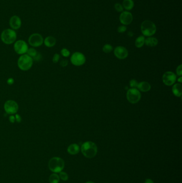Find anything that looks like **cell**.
<instances>
[{
  "instance_id": "cell-28",
  "label": "cell",
  "mask_w": 182,
  "mask_h": 183,
  "mask_svg": "<svg viewBox=\"0 0 182 183\" xmlns=\"http://www.w3.org/2000/svg\"><path fill=\"white\" fill-rule=\"evenodd\" d=\"M138 85V83L137 81H136L135 79H132L130 81V86L131 88L136 89V87H137Z\"/></svg>"
},
{
  "instance_id": "cell-39",
  "label": "cell",
  "mask_w": 182,
  "mask_h": 183,
  "mask_svg": "<svg viewBox=\"0 0 182 183\" xmlns=\"http://www.w3.org/2000/svg\"><path fill=\"white\" fill-rule=\"evenodd\" d=\"M95 183L94 182H87V183Z\"/></svg>"
},
{
  "instance_id": "cell-3",
  "label": "cell",
  "mask_w": 182,
  "mask_h": 183,
  "mask_svg": "<svg viewBox=\"0 0 182 183\" xmlns=\"http://www.w3.org/2000/svg\"><path fill=\"white\" fill-rule=\"evenodd\" d=\"M48 166L51 171L55 173H60L64 168L65 162L61 158L54 157L50 160Z\"/></svg>"
},
{
  "instance_id": "cell-33",
  "label": "cell",
  "mask_w": 182,
  "mask_h": 183,
  "mask_svg": "<svg viewBox=\"0 0 182 183\" xmlns=\"http://www.w3.org/2000/svg\"><path fill=\"white\" fill-rule=\"evenodd\" d=\"M7 83L8 85H13V84L14 83V79L12 78H9L7 80Z\"/></svg>"
},
{
  "instance_id": "cell-16",
  "label": "cell",
  "mask_w": 182,
  "mask_h": 183,
  "mask_svg": "<svg viewBox=\"0 0 182 183\" xmlns=\"http://www.w3.org/2000/svg\"><path fill=\"white\" fill-rule=\"evenodd\" d=\"M172 92L175 96L177 97H181L182 93V86L181 84H175L172 88Z\"/></svg>"
},
{
  "instance_id": "cell-30",
  "label": "cell",
  "mask_w": 182,
  "mask_h": 183,
  "mask_svg": "<svg viewBox=\"0 0 182 183\" xmlns=\"http://www.w3.org/2000/svg\"><path fill=\"white\" fill-rule=\"evenodd\" d=\"M60 59V56L58 54H55L54 55V57H53V59H52V61L54 63H57L59 60Z\"/></svg>"
},
{
  "instance_id": "cell-22",
  "label": "cell",
  "mask_w": 182,
  "mask_h": 183,
  "mask_svg": "<svg viewBox=\"0 0 182 183\" xmlns=\"http://www.w3.org/2000/svg\"><path fill=\"white\" fill-rule=\"evenodd\" d=\"M50 183H59L60 178L59 175L56 174H52L49 177Z\"/></svg>"
},
{
  "instance_id": "cell-18",
  "label": "cell",
  "mask_w": 182,
  "mask_h": 183,
  "mask_svg": "<svg viewBox=\"0 0 182 183\" xmlns=\"http://www.w3.org/2000/svg\"><path fill=\"white\" fill-rule=\"evenodd\" d=\"M80 151L79 146L76 144H73L69 145L68 148V153L71 155H76L79 153Z\"/></svg>"
},
{
  "instance_id": "cell-31",
  "label": "cell",
  "mask_w": 182,
  "mask_h": 183,
  "mask_svg": "<svg viewBox=\"0 0 182 183\" xmlns=\"http://www.w3.org/2000/svg\"><path fill=\"white\" fill-rule=\"evenodd\" d=\"M182 64L179 65L176 69L177 75L179 76H182Z\"/></svg>"
},
{
  "instance_id": "cell-17",
  "label": "cell",
  "mask_w": 182,
  "mask_h": 183,
  "mask_svg": "<svg viewBox=\"0 0 182 183\" xmlns=\"http://www.w3.org/2000/svg\"><path fill=\"white\" fill-rule=\"evenodd\" d=\"M43 43L46 47L50 48L55 46L56 43V39L54 37L48 36L44 39Z\"/></svg>"
},
{
  "instance_id": "cell-37",
  "label": "cell",
  "mask_w": 182,
  "mask_h": 183,
  "mask_svg": "<svg viewBox=\"0 0 182 183\" xmlns=\"http://www.w3.org/2000/svg\"><path fill=\"white\" fill-rule=\"evenodd\" d=\"M128 36H129V37H132V36L134 35V33H133V32H131V31H129V32H128Z\"/></svg>"
},
{
  "instance_id": "cell-4",
  "label": "cell",
  "mask_w": 182,
  "mask_h": 183,
  "mask_svg": "<svg viewBox=\"0 0 182 183\" xmlns=\"http://www.w3.org/2000/svg\"><path fill=\"white\" fill-rule=\"evenodd\" d=\"M18 66L22 71H28L32 68L33 64V59L27 54L20 56L18 60Z\"/></svg>"
},
{
  "instance_id": "cell-5",
  "label": "cell",
  "mask_w": 182,
  "mask_h": 183,
  "mask_svg": "<svg viewBox=\"0 0 182 183\" xmlns=\"http://www.w3.org/2000/svg\"><path fill=\"white\" fill-rule=\"evenodd\" d=\"M2 42L6 45H11L15 43L17 39V34L15 30L10 29L4 30L1 34Z\"/></svg>"
},
{
  "instance_id": "cell-8",
  "label": "cell",
  "mask_w": 182,
  "mask_h": 183,
  "mask_svg": "<svg viewBox=\"0 0 182 183\" xmlns=\"http://www.w3.org/2000/svg\"><path fill=\"white\" fill-rule=\"evenodd\" d=\"M14 49L17 54L22 55L27 53V51L28 49V47L25 41L19 40L15 43Z\"/></svg>"
},
{
  "instance_id": "cell-15",
  "label": "cell",
  "mask_w": 182,
  "mask_h": 183,
  "mask_svg": "<svg viewBox=\"0 0 182 183\" xmlns=\"http://www.w3.org/2000/svg\"><path fill=\"white\" fill-rule=\"evenodd\" d=\"M138 89L143 92H148L151 89V85L146 81H142L138 83L137 86Z\"/></svg>"
},
{
  "instance_id": "cell-1",
  "label": "cell",
  "mask_w": 182,
  "mask_h": 183,
  "mask_svg": "<svg viewBox=\"0 0 182 183\" xmlns=\"http://www.w3.org/2000/svg\"><path fill=\"white\" fill-rule=\"evenodd\" d=\"M81 150L85 158H91L97 153V146L92 141H86L82 145Z\"/></svg>"
},
{
  "instance_id": "cell-14",
  "label": "cell",
  "mask_w": 182,
  "mask_h": 183,
  "mask_svg": "<svg viewBox=\"0 0 182 183\" xmlns=\"http://www.w3.org/2000/svg\"><path fill=\"white\" fill-rule=\"evenodd\" d=\"M9 25L13 30H18L21 26V19L16 15H14L10 18L9 21Z\"/></svg>"
},
{
  "instance_id": "cell-20",
  "label": "cell",
  "mask_w": 182,
  "mask_h": 183,
  "mask_svg": "<svg viewBox=\"0 0 182 183\" xmlns=\"http://www.w3.org/2000/svg\"><path fill=\"white\" fill-rule=\"evenodd\" d=\"M123 8L127 10H131L134 7V2L133 0H123L122 2Z\"/></svg>"
},
{
  "instance_id": "cell-29",
  "label": "cell",
  "mask_w": 182,
  "mask_h": 183,
  "mask_svg": "<svg viewBox=\"0 0 182 183\" xmlns=\"http://www.w3.org/2000/svg\"><path fill=\"white\" fill-rule=\"evenodd\" d=\"M127 30V27L125 25L120 26L118 28V32L120 33H124Z\"/></svg>"
},
{
  "instance_id": "cell-25",
  "label": "cell",
  "mask_w": 182,
  "mask_h": 183,
  "mask_svg": "<svg viewBox=\"0 0 182 183\" xmlns=\"http://www.w3.org/2000/svg\"><path fill=\"white\" fill-rule=\"evenodd\" d=\"M114 9L118 13H122L123 10L122 5L119 3H116L114 4Z\"/></svg>"
},
{
  "instance_id": "cell-9",
  "label": "cell",
  "mask_w": 182,
  "mask_h": 183,
  "mask_svg": "<svg viewBox=\"0 0 182 183\" xmlns=\"http://www.w3.org/2000/svg\"><path fill=\"white\" fill-rule=\"evenodd\" d=\"M44 41L42 36L39 33H33L30 35L28 38V43L32 47L41 46Z\"/></svg>"
},
{
  "instance_id": "cell-32",
  "label": "cell",
  "mask_w": 182,
  "mask_h": 183,
  "mask_svg": "<svg viewBox=\"0 0 182 183\" xmlns=\"http://www.w3.org/2000/svg\"><path fill=\"white\" fill-rule=\"evenodd\" d=\"M68 61L67 60H62L61 62H60V65L62 67H66L68 65Z\"/></svg>"
},
{
  "instance_id": "cell-34",
  "label": "cell",
  "mask_w": 182,
  "mask_h": 183,
  "mask_svg": "<svg viewBox=\"0 0 182 183\" xmlns=\"http://www.w3.org/2000/svg\"><path fill=\"white\" fill-rule=\"evenodd\" d=\"M15 118H16V120L17 121V122H21V117L20 116V115H17V114L15 116Z\"/></svg>"
},
{
  "instance_id": "cell-35",
  "label": "cell",
  "mask_w": 182,
  "mask_h": 183,
  "mask_svg": "<svg viewBox=\"0 0 182 183\" xmlns=\"http://www.w3.org/2000/svg\"><path fill=\"white\" fill-rule=\"evenodd\" d=\"M9 120L11 122V123H14L16 120V118H15V116H11L10 117H9Z\"/></svg>"
},
{
  "instance_id": "cell-6",
  "label": "cell",
  "mask_w": 182,
  "mask_h": 183,
  "mask_svg": "<svg viewBox=\"0 0 182 183\" xmlns=\"http://www.w3.org/2000/svg\"><path fill=\"white\" fill-rule=\"evenodd\" d=\"M127 98L130 103L135 104L140 101L141 98V94L137 89L131 88L127 92Z\"/></svg>"
},
{
  "instance_id": "cell-26",
  "label": "cell",
  "mask_w": 182,
  "mask_h": 183,
  "mask_svg": "<svg viewBox=\"0 0 182 183\" xmlns=\"http://www.w3.org/2000/svg\"><path fill=\"white\" fill-rule=\"evenodd\" d=\"M59 176H60V178L64 181H66L68 179V174L65 172L61 171L60 172Z\"/></svg>"
},
{
  "instance_id": "cell-7",
  "label": "cell",
  "mask_w": 182,
  "mask_h": 183,
  "mask_svg": "<svg viewBox=\"0 0 182 183\" xmlns=\"http://www.w3.org/2000/svg\"><path fill=\"white\" fill-rule=\"evenodd\" d=\"M4 110L9 115L16 114L19 109V106L17 102L12 100H8L4 104Z\"/></svg>"
},
{
  "instance_id": "cell-27",
  "label": "cell",
  "mask_w": 182,
  "mask_h": 183,
  "mask_svg": "<svg viewBox=\"0 0 182 183\" xmlns=\"http://www.w3.org/2000/svg\"><path fill=\"white\" fill-rule=\"evenodd\" d=\"M60 53H61V54L65 57H68L70 55V51L66 48H63L61 50Z\"/></svg>"
},
{
  "instance_id": "cell-19",
  "label": "cell",
  "mask_w": 182,
  "mask_h": 183,
  "mask_svg": "<svg viewBox=\"0 0 182 183\" xmlns=\"http://www.w3.org/2000/svg\"><path fill=\"white\" fill-rule=\"evenodd\" d=\"M158 43V40L154 37H150L145 40V44L148 47H155Z\"/></svg>"
},
{
  "instance_id": "cell-13",
  "label": "cell",
  "mask_w": 182,
  "mask_h": 183,
  "mask_svg": "<svg viewBox=\"0 0 182 183\" xmlns=\"http://www.w3.org/2000/svg\"><path fill=\"white\" fill-rule=\"evenodd\" d=\"M114 54L118 59L120 60H123L126 59L128 57V51L125 47L118 46L115 48Z\"/></svg>"
},
{
  "instance_id": "cell-23",
  "label": "cell",
  "mask_w": 182,
  "mask_h": 183,
  "mask_svg": "<svg viewBox=\"0 0 182 183\" xmlns=\"http://www.w3.org/2000/svg\"><path fill=\"white\" fill-rule=\"evenodd\" d=\"M27 54L30 56L33 59H34L36 57V56L38 55V53L33 48H28L27 51Z\"/></svg>"
},
{
  "instance_id": "cell-38",
  "label": "cell",
  "mask_w": 182,
  "mask_h": 183,
  "mask_svg": "<svg viewBox=\"0 0 182 183\" xmlns=\"http://www.w3.org/2000/svg\"><path fill=\"white\" fill-rule=\"evenodd\" d=\"M178 83H179L180 84H181L182 83V76H180L179 78H178V80H177Z\"/></svg>"
},
{
  "instance_id": "cell-24",
  "label": "cell",
  "mask_w": 182,
  "mask_h": 183,
  "mask_svg": "<svg viewBox=\"0 0 182 183\" xmlns=\"http://www.w3.org/2000/svg\"><path fill=\"white\" fill-rule=\"evenodd\" d=\"M113 48L112 46L110 44H106L103 47V51L106 54L110 53L113 51Z\"/></svg>"
},
{
  "instance_id": "cell-2",
  "label": "cell",
  "mask_w": 182,
  "mask_h": 183,
  "mask_svg": "<svg viewBox=\"0 0 182 183\" xmlns=\"http://www.w3.org/2000/svg\"><path fill=\"white\" fill-rule=\"evenodd\" d=\"M142 34L146 37H151L156 33L157 27L155 24L150 20H145L142 22L141 26Z\"/></svg>"
},
{
  "instance_id": "cell-10",
  "label": "cell",
  "mask_w": 182,
  "mask_h": 183,
  "mask_svg": "<svg viewBox=\"0 0 182 183\" xmlns=\"http://www.w3.org/2000/svg\"><path fill=\"white\" fill-rule=\"evenodd\" d=\"M85 56L80 52H75L73 54L71 57V61L72 64L75 66H81L85 62Z\"/></svg>"
},
{
  "instance_id": "cell-12",
  "label": "cell",
  "mask_w": 182,
  "mask_h": 183,
  "mask_svg": "<svg viewBox=\"0 0 182 183\" xmlns=\"http://www.w3.org/2000/svg\"><path fill=\"white\" fill-rule=\"evenodd\" d=\"M120 23L123 25H128L130 24L133 21V16L129 11H122L119 17Z\"/></svg>"
},
{
  "instance_id": "cell-21",
  "label": "cell",
  "mask_w": 182,
  "mask_h": 183,
  "mask_svg": "<svg viewBox=\"0 0 182 183\" xmlns=\"http://www.w3.org/2000/svg\"><path fill=\"white\" fill-rule=\"evenodd\" d=\"M145 37L143 35H140L136 39L135 46L137 48H141L145 44Z\"/></svg>"
},
{
  "instance_id": "cell-36",
  "label": "cell",
  "mask_w": 182,
  "mask_h": 183,
  "mask_svg": "<svg viewBox=\"0 0 182 183\" xmlns=\"http://www.w3.org/2000/svg\"><path fill=\"white\" fill-rule=\"evenodd\" d=\"M145 183H154V182L152 179H146L145 182Z\"/></svg>"
},
{
  "instance_id": "cell-11",
  "label": "cell",
  "mask_w": 182,
  "mask_h": 183,
  "mask_svg": "<svg viewBox=\"0 0 182 183\" xmlns=\"http://www.w3.org/2000/svg\"><path fill=\"white\" fill-rule=\"evenodd\" d=\"M177 77L176 75L171 71H167L162 76V81L167 86L174 85L176 81Z\"/></svg>"
}]
</instances>
